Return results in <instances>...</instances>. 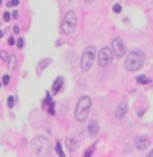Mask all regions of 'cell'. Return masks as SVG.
<instances>
[{
	"label": "cell",
	"instance_id": "18",
	"mask_svg": "<svg viewBox=\"0 0 153 157\" xmlns=\"http://www.w3.org/2000/svg\"><path fill=\"white\" fill-rule=\"evenodd\" d=\"M19 4H20V0H11V2L7 3L8 7H16V5H19Z\"/></svg>",
	"mask_w": 153,
	"mask_h": 157
},
{
	"label": "cell",
	"instance_id": "2",
	"mask_svg": "<svg viewBox=\"0 0 153 157\" xmlns=\"http://www.w3.org/2000/svg\"><path fill=\"white\" fill-rule=\"evenodd\" d=\"M31 148L36 156H50L51 155V142L46 137H35L31 141Z\"/></svg>",
	"mask_w": 153,
	"mask_h": 157
},
{
	"label": "cell",
	"instance_id": "12",
	"mask_svg": "<svg viewBox=\"0 0 153 157\" xmlns=\"http://www.w3.org/2000/svg\"><path fill=\"white\" fill-rule=\"evenodd\" d=\"M62 85H63V78L58 77V78H57V79H55V82H54V85H52V93H54V94H57V93L59 92V90H61Z\"/></svg>",
	"mask_w": 153,
	"mask_h": 157
},
{
	"label": "cell",
	"instance_id": "3",
	"mask_svg": "<svg viewBox=\"0 0 153 157\" xmlns=\"http://www.w3.org/2000/svg\"><path fill=\"white\" fill-rule=\"evenodd\" d=\"M90 108H91V99H90V97H87V95L81 97V99L78 101L77 108H75L77 121H79V122L86 121L87 115H89V112H90Z\"/></svg>",
	"mask_w": 153,
	"mask_h": 157
},
{
	"label": "cell",
	"instance_id": "11",
	"mask_svg": "<svg viewBox=\"0 0 153 157\" xmlns=\"http://www.w3.org/2000/svg\"><path fill=\"white\" fill-rule=\"evenodd\" d=\"M87 130H89V134L91 137H94L98 134V130H99V128H98V122L97 121H90L89 122V126H87Z\"/></svg>",
	"mask_w": 153,
	"mask_h": 157
},
{
	"label": "cell",
	"instance_id": "30",
	"mask_svg": "<svg viewBox=\"0 0 153 157\" xmlns=\"http://www.w3.org/2000/svg\"><path fill=\"white\" fill-rule=\"evenodd\" d=\"M83 2L87 3V4H90V3H93V2H94V0H83Z\"/></svg>",
	"mask_w": 153,
	"mask_h": 157
},
{
	"label": "cell",
	"instance_id": "1",
	"mask_svg": "<svg viewBox=\"0 0 153 157\" xmlns=\"http://www.w3.org/2000/svg\"><path fill=\"white\" fill-rule=\"evenodd\" d=\"M144 62H145V54H144L141 50H133L126 56L125 67L129 71H137L138 68L142 67Z\"/></svg>",
	"mask_w": 153,
	"mask_h": 157
},
{
	"label": "cell",
	"instance_id": "21",
	"mask_svg": "<svg viewBox=\"0 0 153 157\" xmlns=\"http://www.w3.org/2000/svg\"><path fill=\"white\" fill-rule=\"evenodd\" d=\"M0 58H2L3 61H8V59H10L8 58V54L5 51H0Z\"/></svg>",
	"mask_w": 153,
	"mask_h": 157
},
{
	"label": "cell",
	"instance_id": "19",
	"mask_svg": "<svg viewBox=\"0 0 153 157\" xmlns=\"http://www.w3.org/2000/svg\"><path fill=\"white\" fill-rule=\"evenodd\" d=\"M113 11L117 12V14H120V12L122 11V7H121V4H114V5H113Z\"/></svg>",
	"mask_w": 153,
	"mask_h": 157
},
{
	"label": "cell",
	"instance_id": "4",
	"mask_svg": "<svg viewBox=\"0 0 153 157\" xmlns=\"http://www.w3.org/2000/svg\"><path fill=\"white\" fill-rule=\"evenodd\" d=\"M77 27V15L74 11H67L66 15L63 18V22H62V31L66 35H71V34L75 31Z\"/></svg>",
	"mask_w": 153,
	"mask_h": 157
},
{
	"label": "cell",
	"instance_id": "16",
	"mask_svg": "<svg viewBox=\"0 0 153 157\" xmlns=\"http://www.w3.org/2000/svg\"><path fill=\"white\" fill-rule=\"evenodd\" d=\"M55 150H57V153H58L59 157H65V153H63L62 146H61V142H57V145H55Z\"/></svg>",
	"mask_w": 153,
	"mask_h": 157
},
{
	"label": "cell",
	"instance_id": "20",
	"mask_svg": "<svg viewBox=\"0 0 153 157\" xmlns=\"http://www.w3.org/2000/svg\"><path fill=\"white\" fill-rule=\"evenodd\" d=\"M45 103H48V105H52V99H51V97H50V93L47 92V94H46V99H45Z\"/></svg>",
	"mask_w": 153,
	"mask_h": 157
},
{
	"label": "cell",
	"instance_id": "17",
	"mask_svg": "<svg viewBox=\"0 0 153 157\" xmlns=\"http://www.w3.org/2000/svg\"><path fill=\"white\" fill-rule=\"evenodd\" d=\"M15 99H16L15 97H8L7 98V105H8V108L10 109H12L15 106Z\"/></svg>",
	"mask_w": 153,
	"mask_h": 157
},
{
	"label": "cell",
	"instance_id": "13",
	"mask_svg": "<svg viewBox=\"0 0 153 157\" xmlns=\"http://www.w3.org/2000/svg\"><path fill=\"white\" fill-rule=\"evenodd\" d=\"M48 65H51V59H50V58H45V59H42V61L39 62L38 67L40 68V70H45Z\"/></svg>",
	"mask_w": 153,
	"mask_h": 157
},
{
	"label": "cell",
	"instance_id": "15",
	"mask_svg": "<svg viewBox=\"0 0 153 157\" xmlns=\"http://www.w3.org/2000/svg\"><path fill=\"white\" fill-rule=\"evenodd\" d=\"M137 82L145 85V83H151V79H149L148 77H145V75H138V77H137Z\"/></svg>",
	"mask_w": 153,
	"mask_h": 157
},
{
	"label": "cell",
	"instance_id": "24",
	"mask_svg": "<svg viewBox=\"0 0 153 157\" xmlns=\"http://www.w3.org/2000/svg\"><path fill=\"white\" fill-rule=\"evenodd\" d=\"M10 19H11V14H10V12H4V20L5 22H8V20H10Z\"/></svg>",
	"mask_w": 153,
	"mask_h": 157
},
{
	"label": "cell",
	"instance_id": "9",
	"mask_svg": "<svg viewBox=\"0 0 153 157\" xmlns=\"http://www.w3.org/2000/svg\"><path fill=\"white\" fill-rule=\"evenodd\" d=\"M126 112H128V103L124 101L118 105L117 110H115V117H117L118 120H121V118H124V115L126 114Z\"/></svg>",
	"mask_w": 153,
	"mask_h": 157
},
{
	"label": "cell",
	"instance_id": "29",
	"mask_svg": "<svg viewBox=\"0 0 153 157\" xmlns=\"http://www.w3.org/2000/svg\"><path fill=\"white\" fill-rule=\"evenodd\" d=\"M12 18L18 19V18H19V12H18V11H14V14H12Z\"/></svg>",
	"mask_w": 153,
	"mask_h": 157
},
{
	"label": "cell",
	"instance_id": "7",
	"mask_svg": "<svg viewBox=\"0 0 153 157\" xmlns=\"http://www.w3.org/2000/svg\"><path fill=\"white\" fill-rule=\"evenodd\" d=\"M111 47H113V52L117 58L124 56L125 52H126V48H125V45L121 40V38H114L113 42H111Z\"/></svg>",
	"mask_w": 153,
	"mask_h": 157
},
{
	"label": "cell",
	"instance_id": "8",
	"mask_svg": "<svg viewBox=\"0 0 153 157\" xmlns=\"http://www.w3.org/2000/svg\"><path fill=\"white\" fill-rule=\"evenodd\" d=\"M149 145H151V141L146 137H137L136 139V148L138 150H145Z\"/></svg>",
	"mask_w": 153,
	"mask_h": 157
},
{
	"label": "cell",
	"instance_id": "32",
	"mask_svg": "<svg viewBox=\"0 0 153 157\" xmlns=\"http://www.w3.org/2000/svg\"><path fill=\"white\" fill-rule=\"evenodd\" d=\"M3 38V31H0V39Z\"/></svg>",
	"mask_w": 153,
	"mask_h": 157
},
{
	"label": "cell",
	"instance_id": "14",
	"mask_svg": "<svg viewBox=\"0 0 153 157\" xmlns=\"http://www.w3.org/2000/svg\"><path fill=\"white\" fill-rule=\"evenodd\" d=\"M16 63H18L16 56H15V55L10 56V59H8V68H10V70H15V67H16Z\"/></svg>",
	"mask_w": 153,
	"mask_h": 157
},
{
	"label": "cell",
	"instance_id": "28",
	"mask_svg": "<svg viewBox=\"0 0 153 157\" xmlns=\"http://www.w3.org/2000/svg\"><path fill=\"white\" fill-rule=\"evenodd\" d=\"M14 32H15V34H19V32H20L19 26H15V27H14Z\"/></svg>",
	"mask_w": 153,
	"mask_h": 157
},
{
	"label": "cell",
	"instance_id": "6",
	"mask_svg": "<svg viewBox=\"0 0 153 157\" xmlns=\"http://www.w3.org/2000/svg\"><path fill=\"white\" fill-rule=\"evenodd\" d=\"M113 61V55H111V51L109 47H104V48L99 51V55H98V63L101 67H106L109 66Z\"/></svg>",
	"mask_w": 153,
	"mask_h": 157
},
{
	"label": "cell",
	"instance_id": "22",
	"mask_svg": "<svg viewBox=\"0 0 153 157\" xmlns=\"http://www.w3.org/2000/svg\"><path fill=\"white\" fill-rule=\"evenodd\" d=\"M10 81H11L10 75H4V77H3V85H8L10 83Z\"/></svg>",
	"mask_w": 153,
	"mask_h": 157
},
{
	"label": "cell",
	"instance_id": "34",
	"mask_svg": "<svg viewBox=\"0 0 153 157\" xmlns=\"http://www.w3.org/2000/svg\"><path fill=\"white\" fill-rule=\"evenodd\" d=\"M0 86H2V83H0Z\"/></svg>",
	"mask_w": 153,
	"mask_h": 157
},
{
	"label": "cell",
	"instance_id": "27",
	"mask_svg": "<svg viewBox=\"0 0 153 157\" xmlns=\"http://www.w3.org/2000/svg\"><path fill=\"white\" fill-rule=\"evenodd\" d=\"M8 45H10V46H14V45H15V39H14L12 36L8 38Z\"/></svg>",
	"mask_w": 153,
	"mask_h": 157
},
{
	"label": "cell",
	"instance_id": "10",
	"mask_svg": "<svg viewBox=\"0 0 153 157\" xmlns=\"http://www.w3.org/2000/svg\"><path fill=\"white\" fill-rule=\"evenodd\" d=\"M66 145H67V148H68V150H70V152H75V150L79 148V141H78L77 139H67L66 140Z\"/></svg>",
	"mask_w": 153,
	"mask_h": 157
},
{
	"label": "cell",
	"instance_id": "26",
	"mask_svg": "<svg viewBox=\"0 0 153 157\" xmlns=\"http://www.w3.org/2000/svg\"><path fill=\"white\" fill-rule=\"evenodd\" d=\"M48 113H50V114H55V109H54V103H52V105H50V108H48Z\"/></svg>",
	"mask_w": 153,
	"mask_h": 157
},
{
	"label": "cell",
	"instance_id": "23",
	"mask_svg": "<svg viewBox=\"0 0 153 157\" xmlns=\"http://www.w3.org/2000/svg\"><path fill=\"white\" fill-rule=\"evenodd\" d=\"M16 45H18V47H19V48H23V46H24V40H23V38H19V39H18Z\"/></svg>",
	"mask_w": 153,
	"mask_h": 157
},
{
	"label": "cell",
	"instance_id": "33",
	"mask_svg": "<svg viewBox=\"0 0 153 157\" xmlns=\"http://www.w3.org/2000/svg\"><path fill=\"white\" fill-rule=\"evenodd\" d=\"M0 4H2V0H0Z\"/></svg>",
	"mask_w": 153,
	"mask_h": 157
},
{
	"label": "cell",
	"instance_id": "31",
	"mask_svg": "<svg viewBox=\"0 0 153 157\" xmlns=\"http://www.w3.org/2000/svg\"><path fill=\"white\" fill-rule=\"evenodd\" d=\"M146 156H148V157H153V150H152L151 153H149V155H146Z\"/></svg>",
	"mask_w": 153,
	"mask_h": 157
},
{
	"label": "cell",
	"instance_id": "25",
	"mask_svg": "<svg viewBox=\"0 0 153 157\" xmlns=\"http://www.w3.org/2000/svg\"><path fill=\"white\" fill-rule=\"evenodd\" d=\"M93 150H94V146H91L89 150H86V153H85V156L86 157H89V156H91V153H93Z\"/></svg>",
	"mask_w": 153,
	"mask_h": 157
},
{
	"label": "cell",
	"instance_id": "5",
	"mask_svg": "<svg viewBox=\"0 0 153 157\" xmlns=\"http://www.w3.org/2000/svg\"><path fill=\"white\" fill-rule=\"evenodd\" d=\"M95 47L94 46H89L86 47V50L83 51L82 59H81V68L83 71H89L91 68L93 63H94V59H95Z\"/></svg>",
	"mask_w": 153,
	"mask_h": 157
}]
</instances>
